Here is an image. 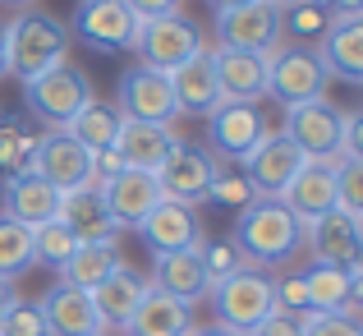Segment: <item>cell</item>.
I'll use <instances>...</instances> for the list:
<instances>
[{
	"instance_id": "1",
	"label": "cell",
	"mask_w": 363,
	"mask_h": 336,
	"mask_svg": "<svg viewBox=\"0 0 363 336\" xmlns=\"http://www.w3.org/2000/svg\"><path fill=\"white\" fill-rule=\"evenodd\" d=\"M230 244L240 249L244 258H253V263L276 267V263H285V258L299 254L303 222L281 203V198H253V203L240 207V217H235Z\"/></svg>"
},
{
	"instance_id": "2",
	"label": "cell",
	"mask_w": 363,
	"mask_h": 336,
	"mask_svg": "<svg viewBox=\"0 0 363 336\" xmlns=\"http://www.w3.org/2000/svg\"><path fill=\"white\" fill-rule=\"evenodd\" d=\"M60 60H69V28L42 9L14 14V23L5 28V74H14L18 83H33Z\"/></svg>"
},
{
	"instance_id": "3",
	"label": "cell",
	"mask_w": 363,
	"mask_h": 336,
	"mask_svg": "<svg viewBox=\"0 0 363 336\" xmlns=\"http://www.w3.org/2000/svg\"><path fill=\"white\" fill-rule=\"evenodd\" d=\"M207 300L216 304V327L235 332V336H253V327L262 318L276 313V286L267 272H253V267H240L225 281H216L207 291Z\"/></svg>"
},
{
	"instance_id": "4",
	"label": "cell",
	"mask_w": 363,
	"mask_h": 336,
	"mask_svg": "<svg viewBox=\"0 0 363 336\" xmlns=\"http://www.w3.org/2000/svg\"><path fill=\"white\" fill-rule=\"evenodd\" d=\"M23 97H28V111H37L51 129H65V124L92 102V83L74 60H60L55 70H46L42 79L23 83Z\"/></svg>"
},
{
	"instance_id": "5",
	"label": "cell",
	"mask_w": 363,
	"mask_h": 336,
	"mask_svg": "<svg viewBox=\"0 0 363 336\" xmlns=\"http://www.w3.org/2000/svg\"><path fill=\"white\" fill-rule=\"evenodd\" d=\"M281 9L272 0H248L235 9H216V46L225 51H281Z\"/></svg>"
},
{
	"instance_id": "6",
	"label": "cell",
	"mask_w": 363,
	"mask_h": 336,
	"mask_svg": "<svg viewBox=\"0 0 363 336\" xmlns=\"http://www.w3.org/2000/svg\"><path fill=\"white\" fill-rule=\"evenodd\" d=\"M207 46V37L198 33V23L194 18H184L175 9V14H161V18H147V23L138 28V46L133 51L143 55V65L147 70H161V74H170L175 65H184L194 51H203Z\"/></svg>"
},
{
	"instance_id": "7",
	"label": "cell",
	"mask_w": 363,
	"mask_h": 336,
	"mask_svg": "<svg viewBox=\"0 0 363 336\" xmlns=\"http://www.w3.org/2000/svg\"><path fill=\"white\" fill-rule=\"evenodd\" d=\"M322 88H327V70L313 51H303V46L272 51V65H267V97L272 102H281L290 111L303 107V102H318Z\"/></svg>"
},
{
	"instance_id": "8",
	"label": "cell",
	"mask_w": 363,
	"mask_h": 336,
	"mask_svg": "<svg viewBox=\"0 0 363 336\" xmlns=\"http://www.w3.org/2000/svg\"><path fill=\"white\" fill-rule=\"evenodd\" d=\"M138 28L143 18L124 0H79V14H74V37L88 42L92 51H133Z\"/></svg>"
},
{
	"instance_id": "9",
	"label": "cell",
	"mask_w": 363,
	"mask_h": 336,
	"mask_svg": "<svg viewBox=\"0 0 363 336\" xmlns=\"http://www.w3.org/2000/svg\"><path fill=\"white\" fill-rule=\"evenodd\" d=\"M212 175H216L212 152L194 148V143H184V139H179L175 148H170V157L157 166L161 198H170V203H184V207L207 203V194H212Z\"/></svg>"
},
{
	"instance_id": "10",
	"label": "cell",
	"mask_w": 363,
	"mask_h": 336,
	"mask_svg": "<svg viewBox=\"0 0 363 336\" xmlns=\"http://www.w3.org/2000/svg\"><path fill=\"white\" fill-rule=\"evenodd\" d=\"M303 161L308 157H303L285 134H262V143L248 152L240 166H244V180H248V189H253L257 198H281L285 185L299 175Z\"/></svg>"
},
{
	"instance_id": "11",
	"label": "cell",
	"mask_w": 363,
	"mask_h": 336,
	"mask_svg": "<svg viewBox=\"0 0 363 336\" xmlns=\"http://www.w3.org/2000/svg\"><path fill=\"white\" fill-rule=\"evenodd\" d=\"M55 222L69 230L79 244H116V235H120V226H116V217H111L106 198H101L97 180H88V185H79V189H65L60 207H55Z\"/></svg>"
},
{
	"instance_id": "12",
	"label": "cell",
	"mask_w": 363,
	"mask_h": 336,
	"mask_svg": "<svg viewBox=\"0 0 363 336\" xmlns=\"http://www.w3.org/2000/svg\"><path fill=\"white\" fill-rule=\"evenodd\" d=\"M116 111L124 120H143V124H170L175 120V92H170V74L147 70V65H133L120 79V102Z\"/></svg>"
},
{
	"instance_id": "13",
	"label": "cell",
	"mask_w": 363,
	"mask_h": 336,
	"mask_svg": "<svg viewBox=\"0 0 363 336\" xmlns=\"http://www.w3.org/2000/svg\"><path fill=\"white\" fill-rule=\"evenodd\" d=\"M281 134L308 161H327V157H336V148H340V107H331L327 97L290 107L285 111V129Z\"/></svg>"
},
{
	"instance_id": "14",
	"label": "cell",
	"mask_w": 363,
	"mask_h": 336,
	"mask_svg": "<svg viewBox=\"0 0 363 336\" xmlns=\"http://www.w3.org/2000/svg\"><path fill=\"white\" fill-rule=\"evenodd\" d=\"M33 170L46 180V185H55L65 194V189H79V185H88V180H92V152L83 148L74 134L51 129V134L37 139Z\"/></svg>"
},
{
	"instance_id": "15",
	"label": "cell",
	"mask_w": 363,
	"mask_h": 336,
	"mask_svg": "<svg viewBox=\"0 0 363 336\" xmlns=\"http://www.w3.org/2000/svg\"><path fill=\"white\" fill-rule=\"evenodd\" d=\"M262 134H267L262 111L248 107V102H221L207 115V139H212L216 157H225V161H244L262 143Z\"/></svg>"
},
{
	"instance_id": "16",
	"label": "cell",
	"mask_w": 363,
	"mask_h": 336,
	"mask_svg": "<svg viewBox=\"0 0 363 336\" xmlns=\"http://www.w3.org/2000/svg\"><path fill=\"white\" fill-rule=\"evenodd\" d=\"M55 207H60V189L46 185L37 170H18V175H5L0 185V217L37 230L42 222H55Z\"/></svg>"
},
{
	"instance_id": "17",
	"label": "cell",
	"mask_w": 363,
	"mask_h": 336,
	"mask_svg": "<svg viewBox=\"0 0 363 336\" xmlns=\"http://www.w3.org/2000/svg\"><path fill=\"white\" fill-rule=\"evenodd\" d=\"M138 235H143V244L161 258V254H179V249L203 244V222H198V207L161 198V203L138 222Z\"/></svg>"
},
{
	"instance_id": "18",
	"label": "cell",
	"mask_w": 363,
	"mask_h": 336,
	"mask_svg": "<svg viewBox=\"0 0 363 336\" xmlns=\"http://www.w3.org/2000/svg\"><path fill=\"white\" fill-rule=\"evenodd\" d=\"M212 65H216L221 102H248V107H257V102L267 97V65H272V55H262V51H225V46H216Z\"/></svg>"
},
{
	"instance_id": "19",
	"label": "cell",
	"mask_w": 363,
	"mask_h": 336,
	"mask_svg": "<svg viewBox=\"0 0 363 336\" xmlns=\"http://www.w3.org/2000/svg\"><path fill=\"white\" fill-rule=\"evenodd\" d=\"M303 239H308L313 258L322 267H350V263H363V230L354 217H345L340 207H331L327 217L303 226Z\"/></svg>"
},
{
	"instance_id": "20",
	"label": "cell",
	"mask_w": 363,
	"mask_h": 336,
	"mask_svg": "<svg viewBox=\"0 0 363 336\" xmlns=\"http://www.w3.org/2000/svg\"><path fill=\"white\" fill-rule=\"evenodd\" d=\"M281 203L290 207L303 226L318 222V217H327L331 207H336V157H327V161H303L299 175L285 185Z\"/></svg>"
},
{
	"instance_id": "21",
	"label": "cell",
	"mask_w": 363,
	"mask_h": 336,
	"mask_svg": "<svg viewBox=\"0 0 363 336\" xmlns=\"http://www.w3.org/2000/svg\"><path fill=\"white\" fill-rule=\"evenodd\" d=\"M170 92H175V111L179 115H212L216 107H221L212 46L194 51L184 65H175V70H170Z\"/></svg>"
},
{
	"instance_id": "22",
	"label": "cell",
	"mask_w": 363,
	"mask_h": 336,
	"mask_svg": "<svg viewBox=\"0 0 363 336\" xmlns=\"http://www.w3.org/2000/svg\"><path fill=\"white\" fill-rule=\"evenodd\" d=\"M322 70L340 83H363V14H336L322 33V51H313Z\"/></svg>"
},
{
	"instance_id": "23",
	"label": "cell",
	"mask_w": 363,
	"mask_h": 336,
	"mask_svg": "<svg viewBox=\"0 0 363 336\" xmlns=\"http://www.w3.org/2000/svg\"><path fill=\"white\" fill-rule=\"evenodd\" d=\"M152 291L170 295V300L189 304V309H194L198 300H207L212 281H207V267H203V244L179 249V254H161L157 267H152Z\"/></svg>"
},
{
	"instance_id": "24",
	"label": "cell",
	"mask_w": 363,
	"mask_h": 336,
	"mask_svg": "<svg viewBox=\"0 0 363 336\" xmlns=\"http://www.w3.org/2000/svg\"><path fill=\"white\" fill-rule=\"evenodd\" d=\"M37 309H42L46 318V332L51 336H101L97 309H92V295L88 291H74V286H51V291L37 300Z\"/></svg>"
},
{
	"instance_id": "25",
	"label": "cell",
	"mask_w": 363,
	"mask_h": 336,
	"mask_svg": "<svg viewBox=\"0 0 363 336\" xmlns=\"http://www.w3.org/2000/svg\"><path fill=\"white\" fill-rule=\"evenodd\" d=\"M303 291H308V313H350V304L363 291V263H350V267L313 263L303 272Z\"/></svg>"
},
{
	"instance_id": "26",
	"label": "cell",
	"mask_w": 363,
	"mask_h": 336,
	"mask_svg": "<svg viewBox=\"0 0 363 336\" xmlns=\"http://www.w3.org/2000/svg\"><path fill=\"white\" fill-rule=\"evenodd\" d=\"M175 134H170V124H143V120H120V134L111 148L124 157V170H147V175H157V166L170 157V148H175Z\"/></svg>"
},
{
	"instance_id": "27",
	"label": "cell",
	"mask_w": 363,
	"mask_h": 336,
	"mask_svg": "<svg viewBox=\"0 0 363 336\" xmlns=\"http://www.w3.org/2000/svg\"><path fill=\"white\" fill-rule=\"evenodd\" d=\"M101 198H106L116 226L124 230V226H138L143 217L161 203V185H157V175H147V170H120L116 180L101 185Z\"/></svg>"
},
{
	"instance_id": "28",
	"label": "cell",
	"mask_w": 363,
	"mask_h": 336,
	"mask_svg": "<svg viewBox=\"0 0 363 336\" xmlns=\"http://www.w3.org/2000/svg\"><path fill=\"white\" fill-rule=\"evenodd\" d=\"M143 291H147V281H143L133 267H116V272L92 291V309H97L101 327H116V332L129 327V318H133V309H138Z\"/></svg>"
},
{
	"instance_id": "29",
	"label": "cell",
	"mask_w": 363,
	"mask_h": 336,
	"mask_svg": "<svg viewBox=\"0 0 363 336\" xmlns=\"http://www.w3.org/2000/svg\"><path fill=\"white\" fill-rule=\"evenodd\" d=\"M124 332H133V336H189L194 318H189V304H179V300H170V295L147 286Z\"/></svg>"
},
{
	"instance_id": "30",
	"label": "cell",
	"mask_w": 363,
	"mask_h": 336,
	"mask_svg": "<svg viewBox=\"0 0 363 336\" xmlns=\"http://www.w3.org/2000/svg\"><path fill=\"white\" fill-rule=\"evenodd\" d=\"M116 267H124L116 244H79V249L69 254V263L60 267V281L74 286V291H88V295H92L111 272H116Z\"/></svg>"
},
{
	"instance_id": "31",
	"label": "cell",
	"mask_w": 363,
	"mask_h": 336,
	"mask_svg": "<svg viewBox=\"0 0 363 336\" xmlns=\"http://www.w3.org/2000/svg\"><path fill=\"white\" fill-rule=\"evenodd\" d=\"M120 120H124V115H120L116 107H111V102H97V97H92L88 107H83V111L74 115L69 124H65V134H74V139H79L83 148H88L92 157H97V152H106L111 143H116Z\"/></svg>"
},
{
	"instance_id": "32",
	"label": "cell",
	"mask_w": 363,
	"mask_h": 336,
	"mask_svg": "<svg viewBox=\"0 0 363 336\" xmlns=\"http://www.w3.org/2000/svg\"><path fill=\"white\" fill-rule=\"evenodd\" d=\"M33 263H37V254H33V230L18 226V222H9V217H0V281L14 286Z\"/></svg>"
},
{
	"instance_id": "33",
	"label": "cell",
	"mask_w": 363,
	"mask_h": 336,
	"mask_svg": "<svg viewBox=\"0 0 363 336\" xmlns=\"http://www.w3.org/2000/svg\"><path fill=\"white\" fill-rule=\"evenodd\" d=\"M33 152H37V139L28 134V124L0 120V170H5V175L33 170Z\"/></svg>"
},
{
	"instance_id": "34",
	"label": "cell",
	"mask_w": 363,
	"mask_h": 336,
	"mask_svg": "<svg viewBox=\"0 0 363 336\" xmlns=\"http://www.w3.org/2000/svg\"><path fill=\"white\" fill-rule=\"evenodd\" d=\"M74 249H79V239H74L60 222H42V226L33 230V254H37V263L55 267V272H60V267L69 263Z\"/></svg>"
},
{
	"instance_id": "35",
	"label": "cell",
	"mask_w": 363,
	"mask_h": 336,
	"mask_svg": "<svg viewBox=\"0 0 363 336\" xmlns=\"http://www.w3.org/2000/svg\"><path fill=\"white\" fill-rule=\"evenodd\" d=\"M331 23V9L322 0H299V5L281 9V33L290 37H322Z\"/></svg>"
},
{
	"instance_id": "36",
	"label": "cell",
	"mask_w": 363,
	"mask_h": 336,
	"mask_svg": "<svg viewBox=\"0 0 363 336\" xmlns=\"http://www.w3.org/2000/svg\"><path fill=\"white\" fill-rule=\"evenodd\" d=\"M336 207L363 222V161L336 157Z\"/></svg>"
},
{
	"instance_id": "37",
	"label": "cell",
	"mask_w": 363,
	"mask_h": 336,
	"mask_svg": "<svg viewBox=\"0 0 363 336\" xmlns=\"http://www.w3.org/2000/svg\"><path fill=\"white\" fill-rule=\"evenodd\" d=\"M0 336H51V332H46V318L33 300H14L0 313Z\"/></svg>"
},
{
	"instance_id": "38",
	"label": "cell",
	"mask_w": 363,
	"mask_h": 336,
	"mask_svg": "<svg viewBox=\"0 0 363 336\" xmlns=\"http://www.w3.org/2000/svg\"><path fill=\"white\" fill-rule=\"evenodd\" d=\"M299 336H363L354 313H303Z\"/></svg>"
},
{
	"instance_id": "39",
	"label": "cell",
	"mask_w": 363,
	"mask_h": 336,
	"mask_svg": "<svg viewBox=\"0 0 363 336\" xmlns=\"http://www.w3.org/2000/svg\"><path fill=\"white\" fill-rule=\"evenodd\" d=\"M203 267H207V281H225L230 272H240L244 267V254L230 244V239H212V244H203Z\"/></svg>"
},
{
	"instance_id": "40",
	"label": "cell",
	"mask_w": 363,
	"mask_h": 336,
	"mask_svg": "<svg viewBox=\"0 0 363 336\" xmlns=\"http://www.w3.org/2000/svg\"><path fill=\"white\" fill-rule=\"evenodd\" d=\"M207 198H216V203H225V207H235V212H240V207H248L257 194L248 189L244 175H221V170H216V175H212V194H207Z\"/></svg>"
},
{
	"instance_id": "41",
	"label": "cell",
	"mask_w": 363,
	"mask_h": 336,
	"mask_svg": "<svg viewBox=\"0 0 363 336\" xmlns=\"http://www.w3.org/2000/svg\"><path fill=\"white\" fill-rule=\"evenodd\" d=\"M276 286V309L281 313H294V318H303L308 313V291H303V272L299 276H281Z\"/></svg>"
},
{
	"instance_id": "42",
	"label": "cell",
	"mask_w": 363,
	"mask_h": 336,
	"mask_svg": "<svg viewBox=\"0 0 363 336\" xmlns=\"http://www.w3.org/2000/svg\"><path fill=\"white\" fill-rule=\"evenodd\" d=\"M336 157L363 161V115L340 111V148H336Z\"/></svg>"
},
{
	"instance_id": "43",
	"label": "cell",
	"mask_w": 363,
	"mask_h": 336,
	"mask_svg": "<svg viewBox=\"0 0 363 336\" xmlns=\"http://www.w3.org/2000/svg\"><path fill=\"white\" fill-rule=\"evenodd\" d=\"M253 336H299V318H294V313H281L276 309L272 318H262L253 327Z\"/></svg>"
},
{
	"instance_id": "44",
	"label": "cell",
	"mask_w": 363,
	"mask_h": 336,
	"mask_svg": "<svg viewBox=\"0 0 363 336\" xmlns=\"http://www.w3.org/2000/svg\"><path fill=\"white\" fill-rule=\"evenodd\" d=\"M124 5L133 9V14L147 23V18H161V14H175V5L179 0H124Z\"/></svg>"
},
{
	"instance_id": "45",
	"label": "cell",
	"mask_w": 363,
	"mask_h": 336,
	"mask_svg": "<svg viewBox=\"0 0 363 336\" xmlns=\"http://www.w3.org/2000/svg\"><path fill=\"white\" fill-rule=\"evenodd\" d=\"M322 5L331 9V18L336 14H363V0H322Z\"/></svg>"
},
{
	"instance_id": "46",
	"label": "cell",
	"mask_w": 363,
	"mask_h": 336,
	"mask_svg": "<svg viewBox=\"0 0 363 336\" xmlns=\"http://www.w3.org/2000/svg\"><path fill=\"white\" fill-rule=\"evenodd\" d=\"M14 300H18V295H14V286H9V281H0V313H5Z\"/></svg>"
},
{
	"instance_id": "47",
	"label": "cell",
	"mask_w": 363,
	"mask_h": 336,
	"mask_svg": "<svg viewBox=\"0 0 363 336\" xmlns=\"http://www.w3.org/2000/svg\"><path fill=\"white\" fill-rule=\"evenodd\" d=\"M189 336H235V332H225V327H203V332H198V327H194Z\"/></svg>"
},
{
	"instance_id": "48",
	"label": "cell",
	"mask_w": 363,
	"mask_h": 336,
	"mask_svg": "<svg viewBox=\"0 0 363 336\" xmlns=\"http://www.w3.org/2000/svg\"><path fill=\"white\" fill-rule=\"evenodd\" d=\"M216 9H235V5H248V0H212Z\"/></svg>"
},
{
	"instance_id": "49",
	"label": "cell",
	"mask_w": 363,
	"mask_h": 336,
	"mask_svg": "<svg viewBox=\"0 0 363 336\" xmlns=\"http://www.w3.org/2000/svg\"><path fill=\"white\" fill-rule=\"evenodd\" d=\"M0 74H5V28H0Z\"/></svg>"
},
{
	"instance_id": "50",
	"label": "cell",
	"mask_w": 363,
	"mask_h": 336,
	"mask_svg": "<svg viewBox=\"0 0 363 336\" xmlns=\"http://www.w3.org/2000/svg\"><path fill=\"white\" fill-rule=\"evenodd\" d=\"M272 5H276V9H290V5H299V0H272Z\"/></svg>"
},
{
	"instance_id": "51",
	"label": "cell",
	"mask_w": 363,
	"mask_h": 336,
	"mask_svg": "<svg viewBox=\"0 0 363 336\" xmlns=\"http://www.w3.org/2000/svg\"><path fill=\"white\" fill-rule=\"evenodd\" d=\"M5 5H28V0H5Z\"/></svg>"
}]
</instances>
